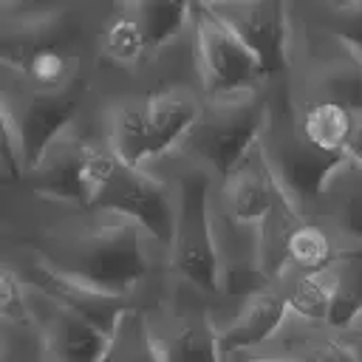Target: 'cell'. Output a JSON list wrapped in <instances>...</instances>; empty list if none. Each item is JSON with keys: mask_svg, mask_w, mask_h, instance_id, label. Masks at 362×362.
<instances>
[{"mask_svg": "<svg viewBox=\"0 0 362 362\" xmlns=\"http://www.w3.org/2000/svg\"><path fill=\"white\" fill-rule=\"evenodd\" d=\"M342 255H345V249L339 246V240L317 218L305 215L288 240L286 263H283L280 274H286V272H322V269L334 266Z\"/></svg>", "mask_w": 362, "mask_h": 362, "instance_id": "cell-25", "label": "cell"}, {"mask_svg": "<svg viewBox=\"0 0 362 362\" xmlns=\"http://www.w3.org/2000/svg\"><path fill=\"white\" fill-rule=\"evenodd\" d=\"M345 158H354V161H359L362 164V113L356 116V122H354V133H351V141H348V153H345Z\"/></svg>", "mask_w": 362, "mask_h": 362, "instance_id": "cell-29", "label": "cell"}, {"mask_svg": "<svg viewBox=\"0 0 362 362\" xmlns=\"http://www.w3.org/2000/svg\"><path fill=\"white\" fill-rule=\"evenodd\" d=\"M280 189V181L274 178L260 144L255 141L249 153L212 184V206L235 223L260 226Z\"/></svg>", "mask_w": 362, "mask_h": 362, "instance_id": "cell-15", "label": "cell"}, {"mask_svg": "<svg viewBox=\"0 0 362 362\" xmlns=\"http://www.w3.org/2000/svg\"><path fill=\"white\" fill-rule=\"evenodd\" d=\"M99 362H164L144 308L133 305L116 320Z\"/></svg>", "mask_w": 362, "mask_h": 362, "instance_id": "cell-24", "label": "cell"}, {"mask_svg": "<svg viewBox=\"0 0 362 362\" xmlns=\"http://www.w3.org/2000/svg\"><path fill=\"white\" fill-rule=\"evenodd\" d=\"M144 62H147V45L139 20L130 8V0H113V8L105 17L99 34V65L130 76Z\"/></svg>", "mask_w": 362, "mask_h": 362, "instance_id": "cell-20", "label": "cell"}, {"mask_svg": "<svg viewBox=\"0 0 362 362\" xmlns=\"http://www.w3.org/2000/svg\"><path fill=\"white\" fill-rule=\"evenodd\" d=\"M229 362H283V359H274V356H266V354H240Z\"/></svg>", "mask_w": 362, "mask_h": 362, "instance_id": "cell-30", "label": "cell"}, {"mask_svg": "<svg viewBox=\"0 0 362 362\" xmlns=\"http://www.w3.org/2000/svg\"><path fill=\"white\" fill-rule=\"evenodd\" d=\"M283 79V76H280ZM286 85V82H283ZM288 102H291V113L294 122L303 133V139L325 158L331 161H342L348 153V141L354 133V122L356 113L348 110L345 105L337 102H322V99H300L294 96L288 88Z\"/></svg>", "mask_w": 362, "mask_h": 362, "instance_id": "cell-19", "label": "cell"}, {"mask_svg": "<svg viewBox=\"0 0 362 362\" xmlns=\"http://www.w3.org/2000/svg\"><path fill=\"white\" fill-rule=\"evenodd\" d=\"M0 260L11 263L28 286H34V288H40L42 294L54 297L57 303H62V305L79 311V314L88 317L93 325H99L105 334H110L113 325H116V320H119L127 308H133L130 300H124V297H119V294H113V291L96 288V286H90V283H85V280H79V277L62 274V272H57V269L40 263L37 257H31V255H25V252L0 249Z\"/></svg>", "mask_w": 362, "mask_h": 362, "instance_id": "cell-13", "label": "cell"}, {"mask_svg": "<svg viewBox=\"0 0 362 362\" xmlns=\"http://www.w3.org/2000/svg\"><path fill=\"white\" fill-rule=\"evenodd\" d=\"M303 212L317 218L345 252L362 249V164L342 158Z\"/></svg>", "mask_w": 362, "mask_h": 362, "instance_id": "cell-17", "label": "cell"}, {"mask_svg": "<svg viewBox=\"0 0 362 362\" xmlns=\"http://www.w3.org/2000/svg\"><path fill=\"white\" fill-rule=\"evenodd\" d=\"M113 0H0V62H20L45 48L99 51Z\"/></svg>", "mask_w": 362, "mask_h": 362, "instance_id": "cell-4", "label": "cell"}, {"mask_svg": "<svg viewBox=\"0 0 362 362\" xmlns=\"http://www.w3.org/2000/svg\"><path fill=\"white\" fill-rule=\"evenodd\" d=\"M144 314L164 362H223L215 305L195 286L173 277Z\"/></svg>", "mask_w": 362, "mask_h": 362, "instance_id": "cell-7", "label": "cell"}, {"mask_svg": "<svg viewBox=\"0 0 362 362\" xmlns=\"http://www.w3.org/2000/svg\"><path fill=\"white\" fill-rule=\"evenodd\" d=\"M130 8L144 34L147 57L178 40L192 20V0H130Z\"/></svg>", "mask_w": 362, "mask_h": 362, "instance_id": "cell-23", "label": "cell"}, {"mask_svg": "<svg viewBox=\"0 0 362 362\" xmlns=\"http://www.w3.org/2000/svg\"><path fill=\"white\" fill-rule=\"evenodd\" d=\"M297 14L362 51V0H288Z\"/></svg>", "mask_w": 362, "mask_h": 362, "instance_id": "cell-26", "label": "cell"}, {"mask_svg": "<svg viewBox=\"0 0 362 362\" xmlns=\"http://www.w3.org/2000/svg\"><path fill=\"white\" fill-rule=\"evenodd\" d=\"M90 136H93V113H90V102H88L82 116L74 124H68L37 156V161L28 167V173L20 184L34 192L51 195V198L88 204V198H85V156H88Z\"/></svg>", "mask_w": 362, "mask_h": 362, "instance_id": "cell-12", "label": "cell"}, {"mask_svg": "<svg viewBox=\"0 0 362 362\" xmlns=\"http://www.w3.org/2000/svg\"><path fill=\"white\" fill-rule=\"evenodd\" d=\"M209 8L255 54L266 79L286 74L288 0H206Z\"/></svg>", "mask_w": 362, "mask_h": 362, "instance_id": "cell-10", "label": "cell"}, {"mask_svg": "<svg viewBox=\"0 0 362 362\" xmlns=\"http://www.w3.org/2000/svg\"><path fill=\"white\" fill-rule=\"evenodd\" d=\"M0 249L25 252L139 308L158 300L173 280L167 246L139 221L23 184H0Z\"/></svg>", "mask_w": 362, "mask_h": 362, "instance_id": "cell-1", "label": "cell"}, {"mask_svg": "<svg viewBox=\"0 0 362 362\" xmlns=\"http://www.w3.org/2000/svg\"><path fill=\"white\" fill-rule=\"evenodd\" d=\"M288 305L277 283H266L263 288L246 294L232 308L215 317L218 322V345L223 362L257 351L286 320Z\"/></svg>", "mask_w": 362, "mask_h": 362, "instance_id": "cell-16", "label": "cell"}, {"mask_svg": "<svg viewBox=\"0 0 362 362\" xmlns=\"http://www.w3.org/2000/svg\"><path fill=\"white\" fill-rule=\"evenodd\" d=\"M342 337H345V342H348V348L354 351V356H356V362H362V311L342 328Z\"/></svg>", "mask_w": 362, "mask_h": 362, "instance_id": "cell-28", "label": "cell"}, {"mask_svg": "<svg viewBox=\"0 0 362 362\" xmlns=\"http://www.w3.org/2000/svg\"><path fill=\"white\" fill-rule=\"evenodd\" d=\"M252 354H266L283 362H356L342 331L286 314L280 328Z\"/></svg>", "mask_w": 362, "mask_h": 362, "instance_id": "cell-18", "label": "cell"}, {"mask_svg": "<svg viewBox=\"0 0 362 362\" xmlns=\"http://www.w3.org/2000/svg\"><path fill=\"white\" fill-rule=\"evenodd\" d=\"M192 45L204 93H232L269 82L255 54L206 0H192Z\"/></svg>", "mask_w": 362, "mask_h": 362, "instance_id": "cell-8", "label": "cell"}, {"mask_svg": "<svg viewBox=\"0 0 362 362\" xmlns=\"http://www.w3.org/2000/svg\"><path fill=\"white\" fill-rule=\"evenodd\" d=\"M283 82L300 99L337 102L362 113V51L297 14L291 3Z\"/></svg>", "mask_w": 362, "mask_h": 362, "instance_id": "cell-3", "label": "cell"}, {"mask_svg": "<svg viewBox=\"0 0 362 362\" xmlns=\"http://www.w3.org/2000/svg\"><path fill=\"white\" fill-rule=\"evenodd\" d=\"M274 283L286 297L288 314L308 322L331 325V308H334L331 266L322 272H286Z\"/></svg>", "mask_w": 362, "mask_h": 362, "instance_id": "cell-21", "label": "cell"}, {"mask_svg": "<svg viewBox=\"0 0 362 362\" xmlns=\"http://www.w3.org/2000/svg\"><path fill=\"white\" fill-rule=\"evenodd\" d=\"M31 322L40 356L48 362H99L107 334L79 311L31 286Z\"/></svg>", "mask_w": 362, "mask_h": 362, "instance_id": "cell-11", "label": "cell"}, {"mask_svg": "<svg viewBox=\"0 0 362 362\" xmlns=\"http://www.w3.org/2000/svg\"><path fill=\"white\" fill-rule=\"evenodd\" d=\"M257 144H260L274 178L280 181L286 195L300 209H305L314 201L325 175L339 164V161L320 156L303 139V133L294 122V113H291L286 85L280 76L269 79V107H266V119H263Z\"/></svg>", "mask_w": 362, "mask_h": 362, "instance_id": "cell-6", "label": "cell"}, {"mask_svg": "<svg viewBox=\"0 0 362 362\" xmlns=\"http://www.w3.org/2000/svg\"><path fill=\"white\" fill-rule=\"evenodd\" d=\"M96 206L122 212L133 221H139L150 235H156L167 252L178 218V184L161 173H153L147 167H133L119 161L107 184L93 201Z\"/></svg>", "mask_w": 362, "mask_h": 362, "instance_id": "cell-9", "label": "cell"}, {"mask_svg": "<svg viewBox=\"0 0 362 362\" xmlns=\"http://www.w3.org/2000/svg\"><path fill=\"white\" fill-rule=\"evenodd\" d=\"M331 280H334L331 328L342 331L362 311V249L345 252L331 266Z\"/></svg>", "mask_w": 362, "mask_h": 362, "instance_id": "cell-27", "label": "cell"}, {"mask_svg": "<svg viewBox=\"0 0 362 362\" xmlns=\"http://www.w3.org/2000/svg\"><path fill=\"white\" fill-rule=\"evenodd\" d=\"M147 170L161 173L178 184V218L170 240V277L195 286L215 305L221 280L212 235V184L218 178L192 167L170 164H147Z\"/></svg>", "mask_w": 362, "mask_h": 362, "instance_id": "cell-5", "label": "cell"}, {"mask_svg": "<svg viewBox=\"0 0 362 362\" xmlns=\"http://www.w3.org/2000/svg\"><path fill=\"white\" fill-rule=\"evenodd\" d=\"M305 212L286 195V189H280L277 201L272 204V209L266 212V218L257 226V238H260V263H263V274L269 280H277L286 263V249L291 235L297 232V226L303 223Z\"/></svg>", "mask_w": 362, "mask_h": 362, "instance_id": "cell-22", "label": "cell"}, {"mask_svg": "<svg viewBox=\"0 0 362 362\" xmlns=\"http://www.w3.org/2000/svg\"><path fill=\"white\" fill-rule=\"evenodd\" d=\"M269 107V82L232 93H206L198 119L181 141L150 164L192 167L212 178L226 175L257 141ZM147 167V164H144Z\"/></svg>", "mask_w": 362, "mask_h": 362, "instance_id": "cell-2", "label": "cell"}, {"mask_svg": "<svg viewBox=\"0 0 362 362\" xmlns=\"http://www.w3.org/2000/svg\"><path fill=\"white\" fill-rule=\"evenodd\" d=\"M212 235H215L218 280H221V294L215 303V317H218L226 308H232L238 300L263 288L272 280L263 274L257 226L235 223L212 206Z\"/></svg>", "mask_w": 362, "mask_h": 362, "instance_id": "cell-14", "label": "cell"}]
</instances>
